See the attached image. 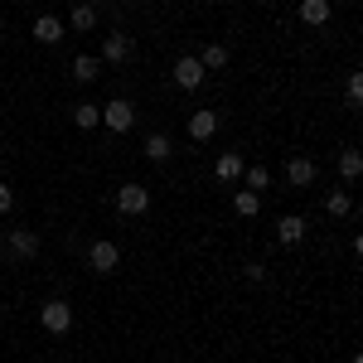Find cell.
I'll list each match as a JSON object with an SVG mask.
<instances>
[{"label": "cell", "instance_id": "6da1fadb", "mask_svg": "<svg viewBox=\"0 0 363 363\" xmlns=\"http://www.w3.org/2000/svg\"><path fill=\"white\" fill-rule=\"evenodd\" d=\"M102 126H107L112 136H126V131L136 126V107H131L126 97H112V102H102Z\"/></svg>", "mask_w": 363, "mask_h": 363}, {"label": "cell", "instance_id": "7a4b0ae2", "mask_svg": "<svg viewBox=\"0 0 363 363\" xmlns=\"http://www.w3.org/2000/svg\"><path fill=\"white\" fill-rule=\"evenodd\" d=\"M39 325H44V330H49V335H68V330H73V306H68V301H44V306H39Z\"/></svg>", "mask_w": 363, "mask_h": 363}, {"label": "cell", "instance_id": "3957f363", "mask_svg": "<svg viewBox=\"0 0 363 363\" xmlns=\"http://www.w3.org/2000/svg\"><path fill=\"white\" fill-rule=\"evenodd\" d=\"M169 73H174V87H179V92H199V87H203V78H208V73H203V63H199L194 54H179Z\"/></svg>", "mask_w": 363, "mask_h": 363}, {"label": "cell", "instance_id": "277c9868", "mask_svg": "<svg viewBox=\"0 0 363 363\" xmlns=\"http://www.w3.org/2000/svg\"><path fill=\"white\" fill-rule=\"evenodd\" d=\"M87 267H92L97 277H112L116 267H121V247H116L112 238H102V242H92V247H87Z\"/></svg>", "mask_w": 363, "mask_h": 363}, {"label": "cell", "instance_id": "5b68a950", "mask_svg": "<svg viewBox=\"0 0 363 363\" xmlns=\"http://www.w3.org/2000/svg\"><path fill=\"white\" fill-rule=\"evenodd\" d=\"M116 208H121L126 218H145V213H150V189H145V184H121V189H116Z\"/></svg>", "mask_w": 363, "mask_h": 363}, {"label": "cell", "instance_id": "8992f818", "mask_svg": "<svg viewBox=\"0 0 363 363\" xmlns=\"http://www.w3.org/2000/svg\"><path fill=\"white\" fill-rule=\"evenodd\" d=\"M5 247H10V257H20V262H34L39 257V233L34 228H10L5 233Z\"/></svg>", "mask_w": 363, "mask_h": 363}, {"label": "cell", "instance_id": "52a82bcc", "mask_svg": "<svg viewBox=\"0 0 363 363\" xmlns=\"http://www.w3.org/2000/svg\"><path fill=\"white\" fill-rule=\"evenodd\" d=\"M102 68H112V63H126L131 58V34L126 29H107V39H102Z\"/></svg>", "mask_w": 363, "mask_h": 363}, {"label": "cell", "instance_id": "ba28073f", "mask_svg": "<svg viewBox=\"0 0 363 363\" xmlns=\"http://www.w3.org/2000/svg\"><path fill=\"white\" fill-rule=\"evenodd\" d=\"M306 233H310V218H306V213H281V218H277V242H281V247L306 242Z\"/></svg>", "mask_w": 363, "mask_h": 363}, {"label": "cell", "instance_id": "9c48e42d", "mask_svg": "<svg viewBox=\"0 0 363 363\" xmlns=\"http://www.w3.org/2000/svg\"><path fill=\"white\" fill-rule=\"evenodd\" d=\"M330 15H335V5H330V0H301V5H296V20L310 25V29L330 25Z\"/></svg>", "mask_w": 363, "mask_h": 363}, {"label": "cell", "instance_id": "30bf717a", "mask_svg": "<svg viewBox=\"0 0 363 363\" xmlns=\"http://www.w3.org/2000/svg\"><path fill=\"white\" fill-rule=\"evenodd\" d=\"M315 174H320V169H315L310 155H291V160H286V184H296V189L315 184Z\"/></svg>", "mask_w": 363, "mask_h": 363}, {"label": "cell", "instance_id": "8fae6325", "mask_svg": "<svg viewBox=\"0 0 363 363\" xmlns=\"http://www.w3.org/2000/svg\"><path fill=\"white\" fill-rule=\"evenodd\" d=\"M213 136H218V112L213 107H199L189 116V140H213Z\"/></svg>", "mask_w": 363, "mask_h": 363}, {"label": "cell", "instance_id": "7c38bea8", "mask_svg": "<svg viewBox=\"0 0 363 363\" xmlns=\"http://www.w3.org/2000/svg\"><path fill=\"white\" fill-rule=\"evenodd\" d=\"M140 150H145V160H150V165H165L169 155H174V140H169L165 131H150V136L140 140Z\"/></svg>", "mask_w": 363, "mask_h": 363}, {"label": "cell", "instance_id": "4fadbf2b", "mask_svg": "<svg viewBox=\"0 0 363 363\" xmlns=\"http://www.w3.org/2000/svg\"><path fill=\"white\" fill-rule=\"evenodd\" d=\"M97 20H102V15H97V5H92V0H83V5H73L68 29H73V34H92V29H97Z\"/></svg>", "mask_w": 363, "mask_h": 363}, {"label": "cell", "instance_id": "5bb4252c", "mask_svg": "<svg viewBox=\"0 0 363 363\" xmlns=\"http://www.w3.org/2000/svg\"><path fill=\"white\" fill-rule=\"evenodd\" d=\"M63 34H68V25H63L58 15H39V20H34V39H39V44H63Z\"/></svg>", "mask_w": 363, "mask_h": 363}, {"label": "cell", "instance_id": "9a60e30c", "mask_svg": "<svg viewBox=\"0 0 363 363\" xmlns=\"http://www.w3.org/2000/svg\"><path fill=\"white\" fill-rule=\"evenodd\" d=\"M242 155H238V150H223V155H218V165H213V174H218V184H238V179H242Z\"/></svg>", "mask_w": 363, "mask_h": 363}, {"label": "cell", "instance_id": "2e32d148", "mask_svg": "<svg viewBox=\"0 0 363 363\" xmlns=\"http://www.w3.org/2000/svg\"><path fill=\"white\" fill-rule=\"evenodd\" d=\"M102 78V58L97 54H78L73 58V83H97Z\"/></svg>", "mask_w": 363, "mask_h": 363}, {"label": "cell", "instance_id": "e0dca14e", "mask_svg": "<svg viewBox=\"0 0 363 363\" xmlns=\"http://www.w3.org/2000/svg\"><path fill=\"white\" fill-rule=\"evenodd\" d=\"M73 126L78 131H97L102 126V102H78L73 107Z\"/></svg>", "mask_w": 363, "mask_h": 363}, {"label": "cell", "instance_id": "ac0fdd59", "mask_svg": "<svg viewBox=\"0 0 363 363\" xmlns=\"http://www.w3.org/2000/svg\"><path fill=\"white\" fill-rule=\"evenodd\" d=\"M325 213H330V218H349V213H354V199H349L344 184H335V189L325 194Z\"/></svg>", "mask_w": 363, "mask_h": 363}, {"label": "cell", "instance_id": "d6986e66", "mask_svg": "<svg viewBox=\"0 0 363 363\" xmlns=\"http://www.w3.org/2000/svg\"><path fill=\"white\" fill-rule=\"evenodd\" d=\"M359 174H363V155L354 150V145H344V150H339V179H344V184H354Z\"/></svg>", "mask_w": 363, "mask_h": 363}, {"label": "cell", "instance_id": "ffe728a7", "mask_svg": "<svg viewBox=\"0 0 363 363\" xmlns=\"http://www.w3.org/2000/svg\"><path fill=\"white\" fill-rule=\"evenodd\" d=\"M194 58L203 63V73H218V68H228V49H223V44H203Z\"/></svg>", "mask_w": 363, "mask_h": 363}, {"label": "cell", "instance_id": "44dd1931", "mask_svg": "<svg viewBox=\"0 0 363 363\" xmlns=\"http://www.w3.org/2000/svg\"><path fill=\"white\" fill-rule=\"evenodd\" d=\"M233 213H238V218H257V213H262V194L238 189V194H233Z\"/></svg>", "mask_w": 363, "mask_h": 363}, {"label": "cell", "instance_id": "7402d4cb", "mask_svg": "<svg viewBox=\"0 0 363 363\" xmlns=\"http://www.w3.org/2000/svg\"><path fill=\"white\" fill-rule=\"evenodd\" d=\"M267 184H272V169H267V165H247V169H242V189L262 194Z\"/></svg>", "mask_w": 363, "mask_h": 363}, {"label": "cell", "instance_id": "603a6c76", "mask_svg": "<svg viewBox=\"0 0 363 363\" xmlns=\"http://www.w3.org/2000/svg\"><path fill=\"white\" fill-rule=\"evenodd\" d=\"M344 102H349V107H359V102H363V78H359V73H349V83H344Z\"/></svg>", "mask_w": 363, "mask_h": 363}, {"label": "cell", "instance_id": "cb8c5ba5", "mask_svg": "<svg viewBox=\"0 0 363 363\" xmlns=\"http://www.w3.org/2000/svg\"><path fill=\"white\" fill-rule=\"evenodd\" d=\"M242 277H247V281H267V262H262V257L247 262V267H242Z\"/></svg>", "mask_w": 363, "mask_h": 363}, {"label": "cell", "instance_id": "d4e9b609", "mask_svg": "<svg viewBox=\"0 0 363 363\" xmlns=\"http://www.w3.org/2000/svg\"><path fill=\"white\" fill-rule=\"evenodd\" d=\"M10 208H15V189L0 179V213H10Z\"/></svg>", "mask_w": 363, "mask_h": 363}]
</instances>
